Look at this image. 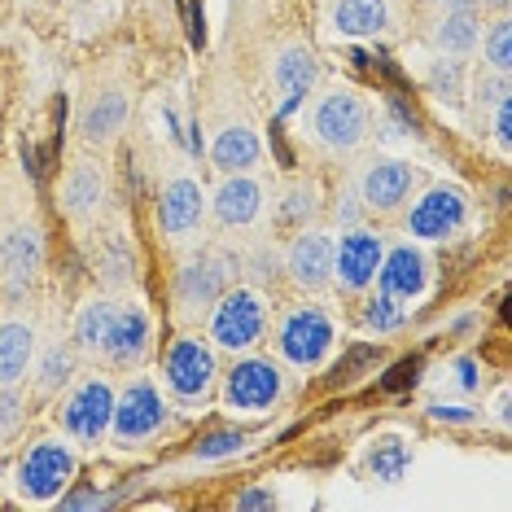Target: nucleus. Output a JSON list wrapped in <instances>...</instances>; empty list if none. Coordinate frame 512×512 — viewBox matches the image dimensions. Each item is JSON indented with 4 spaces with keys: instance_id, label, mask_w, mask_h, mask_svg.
I'll return each mask as SVG.
<instances>
[{
    "instance_id": "1",
    "label": "nucleus",
    "mask_w": 512,
    "mask_h": 512,
    "mask_svg": "<svg viewBox=\"0 0 512 512\" xmlns=\"http://www.w3.org/2000/svg\"><path fill=\"white\" fill-rule=\"evenodd\" d=\"M75 473H79V451L71 447V442L66 438H40L18 456L14 482H18L22 499H31V504H49V499L71 491Z\"/></svg>"
},
{
    "instance_id": "2",
    "label": "nucleus",
    "mask_w": 512,
    "mask_h": 512,
    "mask_svg": "<svg viewBox=\"0 0 512 512\" xmlns=\"http://www.w3.org/2000/svg\"><path fill=\"white\" fill-rule=\"evenodd\" d=\"M333 342H337V324L316 302L285 311L281 324H276V355L298 372H316L333 355Z\"/></svg>"
},
{
    "instance_id": "3",
    "label": "nucleus",
    "mask_w": 512,
    "mask_h": 512,
    "mask_svg": "<svg viewBox=\"0 0 512 512\" xmlns=\"http://www.w3.org/2000/svg\"><path fill=\"white\" fill-rule=\"evenodd\" d=\"M167 429V399L149 377H132L127 386L114 394V416H110V442L123 451L154 442Z\"/></svg>"
},
{
    "instance_id": "4",
    "label": "nucleus",
    "mask_w": 512,
    "mask_h": 512,
    "mask_svg": "<svg viewBox=\"0 0 512 512\" xmlns=\"http://www.w3.org/2000/svg\"><path fill=\"white\" fill-rule=\"evenodd\" d=\"M372 110L355 88H329L311 110V136L329 149V154H351L368 141Z\"/></svg>"
},
{
    "instance_id": "5",
    "label": "nucleus",
    "mask_w": 512,
    "mask_h": 512,
    "mask_svg": "<svg viewBox=\"0 0 512 512\" xmlns=\"http://www.w3.org/2000/svg\"><path fill=\"white\" fill-rule=\"evenodd\" d=\"M237 267L241 259L228 250H202L193 254L189 263L176 272V302H180V316H211V307L219 298L237 285Z\"/></svg>"
},
{
    "instance_id": "6",
    "label": "nucleus",
    "mask_w": 512,
    "mask_h": 512,
    "mask_svg": "<svg viewBox=\"0 0 512 512\" xmlns=\"http://www.w3.org/2000/svg\"><path fill=\"white\" fill-rule=\"evenodd\" d=\"M162 377H167V390L176 394L180 403H206L219 381V359H215V346L211 337H197V333H184L167 346L162 355Z\"/></svg>"
},
{
    "instance_id": "7",
    "label": "nucleus",
    "mask_w": 512,
    "mask_h": 512,
    "mask_svg": "<svg viewBox=\"0 0 512 512\" xmlns=\"http://www.w3.org/2000/svg\"><path fill=\"white\" fill-rule=\"evenodd\" d=\"M211 346L232 355H246L263 342L267 333V302L259 289H237L232 285L224 298L211 307Z\"/></svg>"
},
{
    "instance_id": "8",
    "label": "nucleus",
    "mask_w": 512,
    "mask_h": 512,
    "mask_svg": "<svg viewBox=\"0 0 512 512\" xmlns=\"http://www.w3.org/2000/svg\"><path fill=\"white\" fill-rule=\"evenodd\" d=\"M285 399V372L281 364L263 355H241L237 364L224 372V403L232 412H272Z\"/></svg>"
},
{
    "instance_id": "9",
    "label": "nucleus",
    "mask_w": 512,
    "mask_h": 512,
    "mask_svg": "<svg viewBox=\"0 0 512 512\" xmlns=\"http://www.w3.org/2000/svg\"><path fill=\"white\" fill-rule=\"evenodd\" d=\"M469 224V197L456 184H434V189H425L416 197L412 206H407V237L416 241H447L456 237V232Z\"/></svg>"
},
{
    "instance_id": "10",
    "label": "nucleus",
    "mask_w": 512,
    "mask_h": 512,
    "mask_svg": "<svg viewBox=\"0 0 512 512\" xmlns=\"http://www.w3.org/2000/svg\"><path fill=\"white\" fill-rule=\"evenodd\" d=\"M110 416H114V386L106 377H84L62 403V429L79 442V447L106 442Z\"/></svg>"
},
{
    "instance_id": "11",
    "label": "nucleus",
    "mask_w": 512,
    "mask_h": 512,
    "mask_svg": "<svg viewBox=\"0 0 512 512\" xmlns=\"http://www.w3.org/2000/svg\"><path fill=\"white\" fill-rule=\"evenodd\" d=\"M381 254H386V237H377L372 228L355 224L333 241V285H342L346 294H364L377 281Z\"/></svg>"
},
{
    "instance_id": "12",
    "label": "nucleus",
    "mask_w": 512,
    "mask_h": 512,
    "mask_svg": "<svg viewBox=\"0 0 512 512\" xmlns=\"http://www.w3.org/2000/svg\"><path fill=\"white\" fill-rule=\"evenodd\" d=\"M149 351H154V320H149L145 307H136V302H127V307L114 311V324H110V337L106 346H101V359H106L110 368H141Z\"/></svg>"
},
{
    "instance_id": "13",
    "label": "nucleus",
    "mask_w": 512,
    "mask_h": 512,
    "mask_svg": "<svg viewBox=\"0 0 512 512\" xmlns=\"http://www.w3.org/2000/svg\"><path fill=\"white\" fill-rule=\"evenodd\" d=\"M40 267H44V237H40V228L22 224V228H14L5 241H0V285H5L9 302H18L31 285H36Z\"/></svg>"
},
{
    "instance_id": "14",
    "label": "nucleus",
    "mask_w": 512,
    "mask_h": 512,
    "mask_svg": "<svg viewBox=\"0 0 512 512\" xmlns=\"http://www.w3.org/2000/svg\"><path fill=\"white\" fill-rule=\"evenodd\" d=\"M412 189H416V167L403 158H377L359 176V202H364V211L394 215L399 206H407Z\"/></svg>"
},
{
    "instance_id": "15",
    "label": "nucleus",
    "mask_w": 512,
    "mask_h": 512,
    "mask_svg": "<svg viewBox=\"0 0 512 512\" xmlns=\"http://www.w3.org/2000/svg\"><path fill=\"white\" fill-rule=\"evenodd\" d=\"M285 272L289 281L307 294H324L333 285V237L320 228H302L294 246L285 250Z\"/></svg>"
},
{
    "instance_id": "16",
    "label": "nucleus",
    "mask_w": 512,
    "mask_h": 512,
    "mask_svg": "<svg viewBox=\"0 0 512 512\" xmlns=\"http://www.w3.org/2000/svg\"><path fill=\"white\" fill-rule=\"evenodd\" d=\"M206 219V193L193 176H176L162 184L158 193V228L167 232L171 241H189Z\"/></svg>"
},
{
    "instance_id": "17",
    "label": "nucleus",
    "mask_w": 512,
    "mask_h": 512,
    "mask_svg": "<svg viewBox=\"0 0 512 512\" xmlns=\"http://www.w3.org/2000/svg\"><path fill=\"white\" fill-rule=\"evenodd\" d=\"M381 294L399 298V302H416L429 289V259L421 246H412V241H403V246H394L381 254V267H377V281Z\"/></svg>"
},
{
    "instance_id": "18",
    "label": "nucleus",
    "mask_w": 512,
    "mask_h": 512,
    "mask_svg": "<svg viewBox=\"0 0 512 512\" xmlns=\"http://www.w3.org/2000/svg\"><path fill=\"white\" fill-rule=\"evenodd\" d=\"M211 215L219 228L237 232V228H250L254 219L263 215V184L241 171V176H224V184L215 189L211 197Z\"/></svg>"
},
{
    "instance_id": "19",
    "label": "nucleus",
    "mask_w": 512,
    "mask_h": 512,
    "mask_svg": "<svg viewBox=\"0 0 512 512\" xmlns=\"http://www.w3.org/2000/svg\"><path fill=\"white\" fill-rule=\"evenodd\" d=\"M272 84H276V92H281V119H285V114H294L302 101L316 92V84H320V62H316V53L302 49V44L285 49V53L272 62Z\"/></svg>"
},
{
    "instance_id": "20",
    "label": "nucleus",
    "mask_w": 512,
    "mask_h": 512,
    "mask_svg": "<svg viewBox=\"0 0 512 512\" xmlns=\"http://www.w3.org/2000/svg\"><path fill=\"white\" fill-rule=\"evenodd\" d=\"M259 158H263V141H259V132L246 127V123L224 127V132L215 136V145H211V162H215V171H224V176L254 171L259 167Z\"/></svg>"
},
{
    "instance_id": "21",
    "label": "nucleus",
    "mask_w": 512,
    "mask_h": 512,
    "mask_svg": "<svg viewBox=\"0 0 512 512\" xmlns=\"http://www.w3.org/2000/svg\"><path fill=\"white\" fill-rule=\"evenodd\" d=\"M36 368V329L27 320L0 324V386H18Z\"/></svg>"
},
{
    "instance_id": "22",
    "label": "nucleus",
    "mask_w": 512,
    "mask_h": 512,
    "mask_svg": "<svg viewBox=\"0 0 512 512\" xmlns=\"http://www.w3.org/2000/svg\"><path fill=\"white\" fill-rule=\"evenodd\" d=\"M333 27L346 40H372L390 27V0H337Z\"/></svg>"
},
{
    "instance_id": "23",
    "label": "nucleus",
    "mask_w": 512,
    "mask_h": 512,
    "mask_svg": "<svg viewBox=\"0 0 512 512\" xmlns=\"http://www.w3.org/2000/svg\"><path fill=\"white\" fill-rule=\"evenodd\" d=\"M101 202H106V176H101V167H92V162H75V167L66 171V180H62V206L75 219H88V215L101 211Z\"/></svg>"
},
{
    "instance_id": "24",
    "label": "nucleus",
    "mask_w": 512,
    "mask_h": 512,
    "mask_svg": "<svg viewBox=\"0 0 512 512\" xmlns=\"http://www.w3.org/2000/svg\"><path fill=\"white\" fill-rule=\"evenodd\" d=\"M114 311H119V302H110V298H88L84 307H79L75 329H71V342L79 355H101V346H106V337H110V324H114Z\"/></svg>"
},
{
    "instance_id": "25",
    "label": "nucleus",
    "mask_w": 512,
    "mask_h": 512,
    "mask_svg": "<svg viewBox=\"0 0 512 512\" xmlns=\"http://www.w3.org/2000/svg\"><path fill=\"white\" fill-rule=\"evenodd\" d=\"M123 123H127V97L123 92H101V97L84 110L79 132H84L88 145H110L114 136L123 132Z\"/></svg>"
},
{
    "instance_id": "26",
    "label": "nucleus",
    "mask_w": 512,
    "mask_h": 512,
    "mask_svg": "<svg viewBox=\"0 0 512 512\" xmlns=\"http://www.w3.org/2000/svg\"><path fill=\"white\" fill-rule=\"evenodd\" d=\"M92 259H97V272L106 276L110 285H127L136 276V254L127 246V237L119 228L101 232L97 241H92Z\"/></svg>"
},
{
    "instance_id": "27",
    "label": "nucleus",
    "mask_w": 512,
    "mask_h": 512,
    "mask_svg": "<svg viewBox=\"0 0 512 512\" xmlns=\"http://www.w3.org/2000/svg\"><path fill=\"white\" fill-rule=\"evenodd\" d=\"M482 40V18L477 14H442L434 22V44L442 57H469Z\"/></svg>"
},
{
    "instance_id": "28",
    "label": "nucleus",
    "mask_w": 512,
    "mask_h": 512,
    "mask_svg": "<svg viewBox=\"0 0 512 512\" xmlns=\"http://www.w3.org/2000/svg\"><path fill=\"white\" fill-rule=\"evenodd\" d=\"M75 377V351L71 346H49V351L40 355V368H36V386L40 394H57L66 390Z\"/></svg>"
},
{
    "instance_id": "29",
    "label": "nucleus",
    "mask_w": 512,
    "mask_h": 512,
    "mask_svg": "<svg viewBox=\"0 0 512 512\" xmlns=\"http://www.w3.org/2000/svg\"><path fill=\"white\" fill-rule=\"evenodd\" d=\"M482 62H486V71H499V75H508L512 71V22L508 14H499L491 27L482 31Z\"/></svg>"
},
{
    "instance_id": "30",
    "label": "nucleus",
    "mask_w": 512,
    "mask_h": 512,
    "mask_svg": "<svg viewBox=\"0 0 512 512\" xmlns=\"http://www.w3.org/2000/svg\"><path fill=\"white\" fill-rule=\"evenodd\" d=\"M316 189L311 184H294V189H285V197H281V206H276V219H281V228H294V232H302L316 219Z\"/></svg>"
},
{
    "instance_id": "31",
    "label": "nucleus",
    "mask_w": 512,
    "mask_h": 512,
    "mask_svg": "<svg viewBox=\"0 0 512 512\" xmlns=\"http://www.w3.org/2000/svg\"><path fill=\"white\" fill-rule=\"evenodd\" d=\"M364 324H368V329L377 333V337L399 333L403 324H407V307H403L399 298H390V294H381V289H377V294L368 298V307H364Z\"/></svg>"
},
{
    "instance_id": "32",
    "label": "nucleus",
    "mask_w": 512,
    "mask_h": 512,
    "mask_svg": "<svg viewBox=\"0 0 512 512\" xmlns=\"http://www.w3.org/2000/svg\"><path fill=\"white\" fill-rule=\"evenodd\" d=\"M246 442H250L246 429H215V434L193 442V460H228V456H237Z\"/></svg>"
},
{
    "instance_id": "33",
    "label": "nucleus",
    "mask_w": 512,
    "mask_h": 512,
    "mask_svg": "<svg viewBox=\"0 0 512 512\" xmlns=\"http://www.w3.org/2000/svg\"><path fill=\"white\" fill-rule=\"evenodd\" d=\"M429 92L442 101H460L464 97V62H456V57H442V62L429 66Z\"/></svg>"
},
{
    "instance_id": "34",
    "label": "nucleus",
    "mask_w": 512,
    "mask_h": 512,
    "mask_svg": "<svg viewBox=\"0 0 512 512\" xmlns=\"http://www.w3.org/2000/svg\"><path fill=\"white\" fill-rule=\"evenodd\" d=\"M368 464L381 482H399L403 469H407V447L399 438H386V442H377V451L368 456Z\"/></svg>"
},
{
    "instance_id": "35",
    "label": "nucleus",
    "mask_w": 512,
    "mask_h": 512,
    "mask_svg": "<svg viewBox=\"0 0 512 512\" xmlns=\"http://www.w3.org/2000/svg\"><path fill=\"white\" fill-rule=\"evenodd\" d=\"M22 421H27V403H22L18 386H0V438H14Z\"/></svg>"
},
{
    "instance_id": "36",
    "label": "nucleus",
    "mask_w": 512,
    "mask_h": 512,
    "mask_svg": "<svg viewBox=\"0 0 512 512\" xmlns=\"http://www.w3.org/2000/svg\"><path fill=\"white\" fill-rule=\"evenodd\" d=\"M499 101H508V75H499V71H482V79H477V106L495 110Z\"/></svg>"
},
{
    "instance_id": "37",
    "label": "nucleus",
    "mask_w": 512,
    "mask_h": 512,
    "mask_svg": "<svg viewBox=\"0 0 512 512\" xmlns=\"http://www.w3.org/2000/svg\"><path fill=\"white\" fill-rule=\"evenodd\" d=\"M246 267H250V276H254L259 285H272L276 276H281V259H276V250H272V246H259V250H254Z\"/></svg>"
},
{
    "instance_id": "38",
    "label": "nucleus",
    "mask_w": 512,
    "mask_h": 512,
    "mask_svg": "<svg viewBox=\"0 0 512 512\" xmlns=\"http://www.w3.org/2000/svg\"><path fill=\"white\" fill-rule=\"evenodd\" d=\"M333 215H337V224H346V228H355L359 219H364V206H359V193L346 189L342 197H337V206H333Z\"/></svg>"
},
{
    "instance_id": "39",
    "label": "nucleus",
    "mask_w": 512,
    "mask_h": 512,
    "mask_svg": "<svg viewBox=\"0 0 512 512\" xmlns=\"http://www.w3.org/2000/svg\"><path fill=\"white\" fill-rule=\"evenodd\" d=\"M416 372H421V359H403L399 368H390L386 390H407V386H416Z\"/></svg>"
},
{
    "instance_id": "40",
    "label": "nucleus",
    "mask_w": 512,
    "mask_h": 512,
    "mask_svg": "<svg viewBox=\"0 0 512 512\" xmlns=\"http://www.w3.org/2000/svg\"><path fill=\"white\" fill-rule=\"evenodd\" d=\"M495 141H499V149L512 145V106L508 101H499L495 106Z\"/></svg>"
},
{
    "instance_id": "41",
    "label": "nucleus",
    "mask_w": 512,
    "mask_h": 512,
    "mask_svg": "<svg viewBox=\"0 0 512 512\" xmlns=\"http://www.w3.org/2000/svg\"><path fill=\"white\" fill-rule=\"evenodd\" d=\"M429 412L438 416V421H456V425H473V407H447V403H434Z\"/></svg>"
},
{
    "instance_id": "42",
    "label": "nucleus",
    "mask_w": 512,
    "mask_h": 512,
    "mask_svg": "<svg viewBox=\"0 0 512 512\" xmlns=\"http://www.w3.org/2000/svg\"><path fill=\"white\" fill-rule=\"evenodd\" d=\"M442 14H482L486 0H438Z\"/></svg>"
},
{
    "instance_id": "43",
    "label": "nucleus",
    "mask_w": 512,
    "mask_h": 512,
    "mask_svg": "<svg viewBox=\"0 0 512 512\" xmlns=\"http://www.w3.org/2000/svg\"><path fill=\"white\" fill-rule=\"evenodd\" d=\"M276 499L267 495V491H246V495H237V508L241 512H254V508H272Z\"/></svg>"
},
{
    "instance_id": "44",
    "label": "nucleus",
    "mask_w": 512,
    "mask_h": 512,
    "mask_svg": "<svg viewBox=\"0 0 512 512\" xmlns=\"http://www.w3.org/2000/svg\"><path fill=\"white\" fill-rule=\"evenodd\" d=\"M57 499H62V508H101V495H71V499L57 495Z\"/></svg>"
},
{
    "instance_id": "45",
    "label": "nucleus",
    "mask_w": 512,
    "mask_h": 512,
    "mask_svg": "<svg viewBox=\"0 0 512 512\" xmlns=\"http://www.w3.org/2000/svg\"><path fill=\"white\" fill-rule=\"evenodd\" d=\"M456 372H460V386H464V390H473V386H477V377H473V372H477V368H473V359H460Z\"/></svg>"
},
{
    "instance_id": "46",
    "label": "nucleus",
    "mask_w": 512,
    "mask_h": 512,
    "mask_svg": "<svg viewBox=\"0 0 512 512\" xmlns=\"http://www.w3.org/2000/svg\"><path fill=\"white\" fill-rule=\"evenodd\" d=\"M486 5H491L495 14H508V5H512V0H486Z\"/></svg>"
}]
</instances>
